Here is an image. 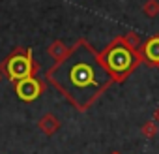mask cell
I'll return each mask as SVG.
<instances>
[{
  "instance_id": "6da1fadb",
  "label": "cell",
  "mask_w": 159,
  "mask_h": 154,
  "mask_svg": "<svg viewBox=\"0 0 159 154\" xmlns=\"http://www.w3.org/2000/svg\"><path fill=\"white\" fill-rule=\"evenodd\" d=\"M47 81L79 111H86L99 94L114 83L101 55L84 40H79L66 56L49 70Z\"/></svg>"
},
{
  "instance_id": "7a4b0ae2",
  "label": "cell",
  "mask_w": 159,
  "mask_h": 154,
  "mask_svg": "<svg viewBox=\"0 0 159 154\" xmlns=\"http://www.w3.org/2000/svg\"><path fill=\"white\" fill-rule=\"evenodd\" d=\"M101 60H103L105 68L109 70V73L112 75V79L122 81L137 68L139 53L133 51L131 47H127L122 38H116L105 49V53H101Z\"/></svg>"
},
{
  "instance_id": "3957f363",
  "label": "cell",
  "mask_w": 159,
  "mask_h": 154,
  "mask_svg": "<svg viewBox=\"0 0 159 154\" xmlns=\"http://www.w3.org/2000/svg\"><path fill=\"white\" fill-rule=\"evenodd\" d=\"M8 73V77L11 81H21V79H26V77H34V73L38 71V64L34 62L32 58V51H13V55L4 62L2 66Z\"/></svg>"
},
{
  "instance_id": "277c9868",
  "label": "cell",
  "mask_w": 159,
  "mask_h": 154,
  "mask_svg": "<svg viewBox=\"0 0 159 154\" xmlns=\"http://www.w3.org/2000/svg\"><path fill=\"white\" fill-rule=\"evenodd\" d=\"M41 92H43V83L38 81L36 77H26V79L15 83V94L23 102H34Z\"/></svg>"
},
{
  "instance_id": "5b68a950",
  "label": "cell",
  "mask_w": 159,
  "mask_h": 154,
  "mask_svg": "<svg viewBox=\"0 0 159 154\" xmlns=\"http://www.w3.org/2000/svg\"><path fill=\"white\" fill-rule=\"evenodd\" d=\"M38 128H39V132L45 133V135H54V133L60 130V120H58L52 113H47V115H43V117L39 118Z\"/></svg>"
},
{
  "instance_id": "8992f818",
  "label": "cell",
  "mask_w": 159,
  "mask_h": 154,
  "mask_svg": "<svg viewBox=\"0 0 159 154\" xmlns=\"http://www.w3.org/2000/svg\"><path fill=\"white\" fill-rule=\"evenodd\" d=\"M142 55H144V58H146L148 62L159 64V36H153V38H150V40L144 43Z\"/></svg>"
},
{
  "instance_id": "52a82bcc",
  "label": "cell",
  "mask_w": 159,
  "mask_h": 154,
  "mask_svg": "<svg viewBox=\"0 0 159 154\" xmlns=\"http://www.w3.org/2000/svg\"><path fill=\"white\" fill-rule=\"evenodd\" d=\"M67 51H69V49H66V45H64L62 41H52V43L49 45V49H47V53H49L56 62H58L60 58H64Z\"/></svg>"
},
{
  "instance_id": "ba28073f",
  "label": "cell",
  "mask_w": 159,
  "mask_h": 154,
  "mask_svg": "<svg viewBox=\"0 0 159 154\" xmlns=\"http://www.w3.org/2000/svg\"><path fill=\"white\" fill-rule=\"evenodd\" d=\"M157 133H159V124L155 120H148V122L142 124V135L146 139H153Z\"/></svg>"
},
{
  "instance_id": "9c48e42d",
  "label": "cell",
  "mask_w": 159,
  "mask_h": 154,
  "mask_svg": "<svg viewBox=\"0 0 159 154\" xmlns=\"http://www.w3.org/2000/svg\"><path fill=\"white\" fill-rule=\"evenodd\" d=\"M122 40H124V41H125V45H127V47H131L133 51H137V49H139V45H140V36H139V34H133V32H131V34H127V36H124Z\"/></svg>"
},
{
  "instance_id": "30bf717a",
  "label": "cell",
  "mask_w": 159,
  "mask_h": 154,
  "mask_svg": "<svg viewBox=\"0 0 159 154\" xmlns=\"http://www.w3.org/2000/svg\"><path fill=\"white\" fill-rule=\"evenodd\" d=\"M144 13L148 17H155L159 13V2L157 0H148V2L144 4Z\"/></svg>"
},
{
  "instance_id": "8fae6325",
  "label": "cell",
  "mask_w": 159,
  "mask_h": 154,
  "mask_svg": "<svg viewBox=\"0 0 159 154\" xmlns=\"http://www.w3.org/2000/svg\"><path fill=\"white\" fill-rule=\"evenodd\" d=\"M153 120L159 124V107H155V111H153Z\"/></svg>"
},
{
  "instance_id": "7c38bea8",
  "label": "cell",
  "mask_w": 159,
  "mask_h": 154,
  "mask_svg": "<svg viewBox=\"0 0 159 154\" xmlns=\"http://www.w3.org/2000/svg\"><path fill=\"white\" fill-rule=\"evenodd\" d=\"M0 79H2V73H0Z\"/></svg>"
},
{
  "instance_id": "4fadbf2b",
  "label": "cell",
  "mask_w": 159,
  "mask_h": 154,
  "mask_svg": "<svg viewBox=\"0 0 159 154\" xmlns=\"http://www.w3.org/2000/svg\"><path fill=\"white\" fill-rule=\"evenodd\" d=\"M114 154H118V152H114Z\"/></svg>"
}]
</instances>
